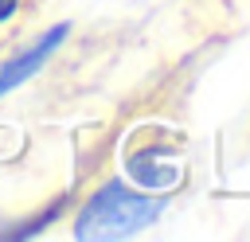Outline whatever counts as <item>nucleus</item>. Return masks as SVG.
Instances as JSON below:
<instances>
[{"mask_svg":"<svg viewBox=\"0 0 250 242\" xmlns=\"http://www.w3.org/2000/svg\"><path fill=\"white\" fill-rule=\"evenodd\" d=\"M160 211H164V195H141L125 187L121 180H109L74 215V234L78 238H125L156 222Z\"/></svg>","mask_w":250,"mask_h":242,"instance_id":"1","label":"nucleus"},{"mask_svg":"<svg viewBox=\"0 0 250 242\" xmlns=\"http://www.w3.org/2000/svg\"><path fill=\"white\" fill-rule=\"evenodd\" d=\"M70 35V23H55L51 31H43L31 47H23L20 55H12L8 62H0V98L4 94H12L16 86H23L31 74H39V66L62 47V39Z\"/></svg>","mask_w":250,"mask_h":242,"instance_id":"2","label":"nucleus"},{"mask_svg":"<svg viewBox=\"0 0 250 242\" xmlns=\"http://www.w3.org/2000/svg\"><path fill=\"white\" fill-rule=\"evenodd\" d=\"M20 4H23V0H0V27L16 20V12H20Z\"/></svg>","mask_w":250,"mask_h":242,"instance_id":"3","label":"nucleus"}]
</instances>
